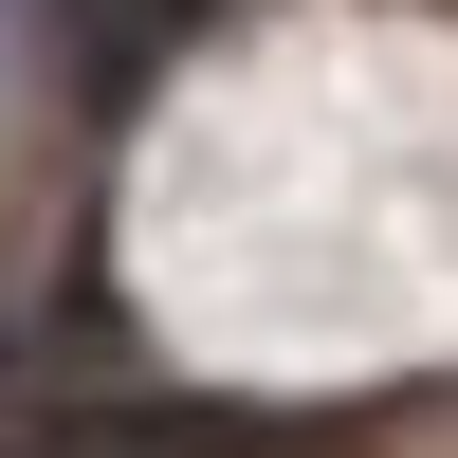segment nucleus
<instances>
[{
  "mask_svg": "<svg viewBox=\"0 0 458 458\" xmlns=\"http://www.w3.org/2000/svg\"><path fill=\"white\" fill-rule=\"evenodd\" d=\"M19 458H239V422L220 403H165V386H73V403H37Z\"/></svg>",
  "mask_w": 458,
  "mask_h": 458,
  "instance_id": "f257e3e1",
  "label": "nucleus"
}]
</instances>
